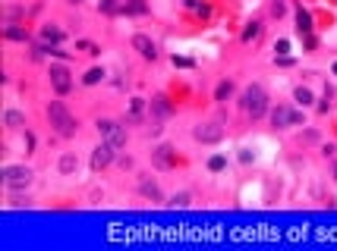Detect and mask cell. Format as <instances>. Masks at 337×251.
Here are the masks:
<instances>
[{"mask_svg": "<svg viewBox=\"0 0 337 251\" xmlns=\"http://www.w3.org/2000/svg\"><path fill=\"white\" fill-rule=\"evenodd\" d=\"M79 51H85V54H91V57L101 54V51H98V44H91V41H79Z\"/></svg>", "mask_w": 337, "mask_h": 251, "instance_id": "83f0119b", "label": "cell"}, {"mask_svg": "<svg viewBox=\"0 0 337 251\" xmlns=\"http://www.w3.org/2000/svg\"><path fill=\"white\" fill-rule=\"evenodd\" d=\"M133 47H136V51L142 54L145 60H155V57H158V44L148 38V35H133Z\"/></svg>", "mask_w": 337, "mask_h": 251, "instance_id": "9c48e42d", "label": "cell"}, {"mask_svg": "<svg viewBox=\"0 0 337 251\" xmlns=\"http://www.w3.org/2000/svg\"><path fill=\"white\" fill-rule=\"evenodd\" d=\"M167 207H173V210H183V207H189V195H186V192H180V195H173L170 201H167Z\"/></svg>", "mask_w": 337, "mask_h": 251, "instance_id": "cb8c5ba5", "label": "cell"}, {"mask_svg": "<svg viewBox=\"0 0 337 251\" xmlns=\"http://www.w3.org/2000/svg\"><path fill=\"white\" fill-rule=\"evenodd\" d=\"M48 119H51V126H54V132L57 135H63V138H69V135H76V119H73V113L66 110V104L63 101H51L48 104Z\"/></svg>", "mask_w": 337, "mask_h": 251, "instance_id": "6da1fadb", "label": "cell"}, {"mask_svg": "<svg viewBox=\"0 0 337 251\" xmlns=\"http://www.w3.org/2000/svg\"><path fill=\"white\" fill-rule=\"evenodd\" d=\"M51 85L57 94H69V88H73V79H69V69L60 66V63H51Z\"/></svg>", "mask_w": 337, "mask_h": 251, "instance_id": "52a82bcc", "label": "cell"}, {"mask_svg": "<svg viewBox=\"0 0 337 251\" xmlns=\"http://www.w3.org/2000/svg\"><path fill=\"white\" fill-rule=\"evenodd\" d=\"M4 123H7L10 129H26V116H22L19 110H7V116H4Z\"/></svg>", "mask_w": 337, "mask_h": 251, "instance_id": "ac0fdd59", "label": "cell"}, {"mask_svg": "<svg viewBox=\"0 0 337 251\" xmlns=\"http://www.w3.org/2000/svg\"><path fill=\"white\" fill-rule=\"evenodd\" d=\"M95 129H98V135L107 141V145H114L117 151L126 145V129H123L120 123H114V119H98Z\"/></svg>", "mask_w": 337, "mask_h": 251, "instance_id": "277c9868", "label": "cell"}, {"mask_svg": "<svg viewBox=\"0 0 337 251\" xmlns=\"http://www.w3.org/2000/svg\"><path fill=\"white\" fill-rule=\"evenodd\" d=\"M19 16H22V10H19V7H10V10H7V22H16Z\"/></svg>", "mask_w": 337, "mask_h": 251, "instance_id": "f1b7e54d", "label": "cell"}, {"mask_svg": "<svg viewBox=\"0 0 337 251\" xmlns=\"http://www.w3.org/2000/svg\"><path fill=\"white\" fill-rule=\"evenodd\" d=\"M4 35H7L10 41H29V32H26V29H16V26H7Z\"/></svg>", "mask_w": 337, "mask_h": 251, "instance_id": "44dd1931", "label": "cell"}, {"mask_svg": "<svg viewBox=\"0 0 337 251\" xmlns=\"http://www.w3.org/2000/svg\"><path fill=\"white\" fill-rule=\"evenodd\" d=\"M114 157H117V148L114 145H107V141H101V145L91 151V170H104V166H110L114 163Z\"/></svg>", "mask_w": 337, "mask_h": 251, "instance_id": "ba28073f", "label": "cell"}, {"mask_svg": "<svg viewBox=\"0 0 337 251\" xmlns=\"http://www.w3.org/2000/svg\"><path fill=\"white\" fill-rule=\"evenodd\" d=\"M224 166H227V160L220 157V154H217V157H211V160H208V170H214V173H217V170H224Z\"/></svg>", "mask_w": 337, "mask_h": 251, "instance_id": "484cf974", "label": "cell"}, {"mask_svg": "<svg viewBox=\"0 0 337 251\" xmlns=\"http://www.w3.org/2000/svg\"><path fill=\"white\" fill-rule=\"evenodd\" d=\"M287 13V7H284V0H274V4H271V16H277V19H281Z\"/></svg>", "mask_w": 337, "mask_h": 251, "instance_id": "4316f807", "label": "cell"}, {"mask_svg": "<svg viewBox=\"0 0 337 251\" xmlns=\"http://www.w3.org/2000/svg\"><path fill=\"white\" fill-rule=\"evenodd\" d=\"M243 110H246L252 119L265 116V110H268V94H265L262 85H249L246 91H243Z\"/></svg>", "mask_w": 337, "mask_h": 251, "instance_id": "7a4b0ae2", "label": "cell"}, {"mask_svg": "<svg viewBox=\"0 0 337 251\" xmlns=\"http://www.w3.org/2000/svg\"><path fill=\"white\" fill-rule=\"evenodd\" d=\"M321 154H324V157H334L337 148H334V145H324V148H321Z\"/></svg>", "mask_w": 337, "mask_h": 251, "instance_id": "4dcf8cb0", "label": "cell"}, {"mask_svg": "<svg viewBox=\"0 0 337 251\" xmlns=\"http://www.w3.org/2000/svg\"><path fill=\"white\" fill-rule=\"evenodd\" d=\"M293 101H296L299 107H309V104H312V91H309L306 85H299V88L293 91Z\"/></svg>", "mask_w": 337, "mask_h": 251, "instance_id": "ffe728a7", "label": "cell"}, {"mask_svg": "<svg viewBox=\"0 0 337 251\" xmlns=\"http://www.w3.org/2000/svg\"><path fill=\"white\" fill-rule=\"evenodd\" d=\"M152 160H155V166L167 170V166H173V151H170L167 145H161V148H155V151H152Z\"/></svg>", "mask_w": 337, "mask_h": 251, "instance_id": "7c38bea8", "label": "cell"}, {"mask_svg": "<svg viewBox=\"0 0 337 251\" xmlns=\"http://www.w3.org/2000/svg\"><path fill=\"white\" fill-rule=\"evenodd\" d=\"M57 170H60L63 176H73V173L79 170V157H76V154H63L60 163H57Z\"/></svg>", "mask_w": 337, "mask_h": 251, "instance_id": "4fadbf2b", "label": "cell"}, {"mask_svg": "<svg viewBox=\"0 0 337 251\" xmlns=\"http://www.w3.org/2000/svg\"><path fill=\"white\" fill-rule=\"evenodd\" d=\"M296 32H299V35H303V38H306V35H312V16L306 13V10H303V7H299V10H296Z\"/></svg>", "mask_w": 337, "mask_h": 251, "instance_id": "9a60e30c", "label": "cell"}, {"mask_svg": "<svg viewBox=\"0 0 337 251\" xmlns=\"http://www.w3.org/2000/svg\"><path fill=\"white\" fill-rule=\"evenodd\" d=\"M120 10H123V13H130V16H145V13H148L145 0H123Z\"/></svg>", "mask_w": 337, "mask_h": 251, "instance_id": "5bb4252c", "label": "cell"}, {"mask_svg": "<svg viewBox=\"0 0 337 251\" xmlns=\"http://www.w3.org/2000/svg\"><path fill=\"white\" fill-rule=\"evenodd\" d=\"M101 10H104V13H123V10H120V4H117V0H101Z\"/></svg>", "mask_w": 337, "mask_h": 251, "instance_id": "d4e9b609", "label": "cell"}, {"mask_svg": "<svg viewBox=\"0 0 337 251\" xmlns=\"http://www.w3.org/2000/svg\"><path fill=\"white\" fill-rule=\"evenodd\" d=\"M259 35H262V22L255 19V22H249V26L243 29V41L249 44V41H255V38H259Z\"/></svg>", "mask_w": 337, "mask_h": 251, "instance_id": "d6986e66", "label": "cell"}, {"mask_svg": "<svg viewBox=\"0 0 337 251\" xmlns=\"http://www.w3.org/2000/svg\"><path fill=\"white\" fill-rule=\"evenodd\" d=\"M230 94H234V82H220L217 91H214V101H227Z\"/></svg>", "mask_w": 337, "mask_h": 251, "instance_id": "603a6c76", "label": "cell"}, {"mask_svg": "<svg viewBox=\"0 0 337 251\" xmlns=\"http://www.w3.org/2000/svg\"><path fill=\"white\" fill-rule=\"evenodd\" d=\"M296 123H303V113H296L293 107L277 104L274 110H271V126L274 129H287V126H296Z\"/></svg>", "mask_w": 337, "mask_h": 251, "instance_id": "5b68a950", "label": "cell"}, {"mask_svg": "<svg viewBox=\"0 0 337 251\" xmlns=\"http://www.w3.org/2000/svg\"><path fill=\"white\" fill-rule=\"evenodd\" d=\"M192 138L202 141V145H217L220 138H224V126L220 123H202L192 129Z\"/></svg>", "mask_w": 337, "mask_h": 251, "instance_id": "8992f818", "label": "cell"}, {"mask_svg": "<svg viewBox=\"0 0 337 251\" xmlns=\"http://www.w3.org/2000/svg\"><path fill=\"white\" fill-rule=\"evenodd\" d=\"M274 51H277V54H287V51H290V41H277Z\"/></svg>", "mask_w": 337, "mask_h": 251, "instance_id": "f546056e", "label": "cell"}, {"mask_svg": "<svg viewBox=\"0 0 337 251\" xmlns=\"http://www.w3.org/2000/svg\"><path fill=\"white\" fill-rule=\"evenodd\" d=\"M69 4H73V7H79V4H82V0H69Z\"/></svg>", "mask_w": 337, "mask_h": 251, "instance_id": "1f68e13d", "label": "cell"}, {"mask_svg": "<svg viewBox=\"0 0 337 251\" xmlns=\"http://www.w3.org/2000/svg\"><path fill=\"white\" fill-rule=\"evenodd\" d=\"M35 173L29 170V166H7L4 170V185L10 188V192H22V188L32 185Z\"/></svg>", "mask_w": 337, "mask_h": 251, "instance_id": "3957f363", "label": "cell"}, {"mask_svg": "<svg viewBox=\"0 0 337 251\" xmlns=\"http://www.w3.org/2000/svg\"><path fill=\"white\" fill-rule=\"evenodd\" d=\"M139 192H142L148 201H164V195H161V185L155 182V179H148V176H139Z\"/></svg>", "mask_w": 337, "mask_h": 251, "instance_id": "30bf717a", "label": "cell"}, {"mask_svg": "<svg viewBox=\"0 0 337 251\" xmlns=\"http://www.w3.org/2000/svg\"><path fill=\"white\" fill-rule=\"evenodd\" d=\"M334 179H337V166H334Z\"/></svg>", "mask_w": 337, "mask_h": 251, "instance_id": "836d02e7", "label": "cell"}, {"mask_svg": "<svg viewBox=\"0 0 337 251\" xmlns=\"http://www.w3.org/2000/svg\"><path fill=\"white\" fill-rule=\"evenodd\" d=\"M101 79H104V69H101V66H95V69H88V73L82 76V82H85V85H98Z\"/></svg>", "mask_w": 337, "mask_h": 251, "instance_id": "7402d4cb", "label": "cell"}, {"mask_svg": "<svg viewBox=\"0 0 337 251\" xmlns=\"http://www.w3.org/2000/svg\"><path fill=\"white\" fill-rule=\"evenodd\" d=\"M334 76H337V63H334Z\"/></svg>", "mask_w": 337, "mask_h": 251, "instance_id": "d6a6232c", "label": "cell"}, {"mask_svg": "<svg viewBox=\"0 0 337 251\" xmlns=\"http://www.w3.org/2000/svg\"><path fill=\"white\" fill-rule=\"evenodd\" d=\"M142 110H145V101H142V98H133V104H130V116H126V123H139V119H142Z\"/></svg>", "mask_w": 337, "mask_h": 251, "instance_id": "e0dca14e", "label": "cell"}, {"mask_svg": "<svg viewBox=\"0 0 337 251\" xmlns=\"http://www.w3.org/2000/svg\"><path fill=\"white\" fill-rule=\"evenodd\" d=\"M170 113H173L170 101L164 98V94H155V98H152V116H155V119H167Z\"/></svg>", "mask_w": 337, "mask_h": 251, "instance_id": "8fae6325", "label": "cell"}, {"mask_svg": "<svg viewBox=\"0 0 337 251\" xmlns=\"http://www.w3.org/2000/svg\"><path fill=\"white\" fill-rule=\"evenodd\" d=\"M41 41L44 44H60L63 41V32L57 26H41Z\"/></svg>", "mask_w": 337, "mask_h": 251, "instance_id": "2e32d148", "label": "cell"}]
</instances>
